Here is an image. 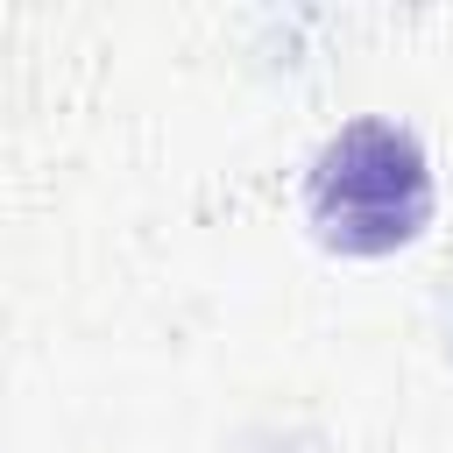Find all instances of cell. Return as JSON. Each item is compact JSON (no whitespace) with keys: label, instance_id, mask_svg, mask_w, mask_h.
I'll return each mask as SVG.
<instances>
[{"label":"cell","instance_id":"obj_1","mask_svg":"<svg viewBox=\"0 0 453 453\" xmlns=\"http://www.w3.org/2000/svg\"><path fill=\"white\" fill-rule=\"evenodd\" d=\"M311 212L340 248H389L418 234V219L432 212L425 149L389 120L340 127L311 170Z\"/></svg>","mask_w":453,"mask_h":453}]
</instances>
